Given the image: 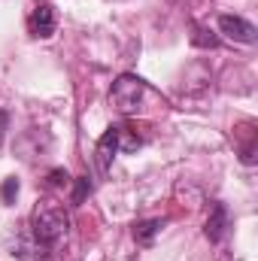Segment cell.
<instances>
[{
    "label": "cell",
    "instance_id": "obj_1",
    "mask_svg": "<svg viewBox=\"0 0 258 261\" xmlns=\"http://www.w3.org/2000/svg\"><path fill=\"white\" fill-rule=\"evenodd\" d=\"M67 228H70V216L61 203L55 200H43L34 206L31 213V234L37 240L40 249H52L55 243H61L67 237Z\"/></svg>",
    "mask_w": 258,
    "mask_h": 261
},
{
    "label": "cell",
    "instance_id": "obj_2",
    "mask_svg": "<svg viewBox=\"0 0 258 261\" xmlns=\"http://www.w3.org/2000/svg\"><path fill=\"white\" fill-rule=\"evenodd\" d=\"M143 97H146V82H143L140 76H134V73H122V76L113 82V88H110V103H113L122 116H134V113L140 110Z\"/></svg>",
    "mask_w": 258,
    "mask_h": 261
},
{
    "label": "cell",
    "instance_id": "obj_3",
    "mask_svg": "<svg viewBox=\"0 0 258 261\" xmlns=\"http://www.w3.org/2000/svg\"><path fill=\"white\" fill-rule=\"evenodd\" d=\"M219 31H222L228 40L243 43V46H252V43L258 40L255 24L246 21V18H240V15H219Z\"/></svg>",
    "mask_w": 258,
    "mask_h": 261
},
{
    "label": "cell",
    "instance_id": "obj_4",
    "mask_svg": "<svg viewBox=\"0 0 258 261\" xmlns=\"http://www.w3.org/2000/svg\"><path fill=\"white\" fill-rule=\"evenodd\" d=\"M55 24H58L55 6H52L49 0H40V3L34 6V12H31V34L40 37V40H49V37L55 34Z\"/></svg>",
    "mask_w": 258,
    "mask_h": 261
},
{
    "label": "cell",
    "instance_id": "obj_5",
    "mask_svg": "<svg viewBox=\"0 0 258 261\" xmlns=\"http://www.w3.org/2000/svg\"><path fill=\"white\" fill-rule=\"evenodd\" d=\"M116 130H119V125L107 128V134H104V137L97 140V146H94V161H97V170H100V173H107V170H110V164H113V155L119 152Z\"/></svg>",
    "mask_w": 258,
    "mask_h": 261
},
{
    "label": "cell",
    "instance_id": "obj_6",
    "mask_svg": "<svg viewBox=\"0 0 258 261\" xmlns=\"http://www.w3.org/2000/svg\"><path fill=\"white\" fill-rule=\"evenodd\" d=\"M225 231H228V210H225V203H216L210 219H207V237L213 243H219L225 237Z\"/></svg>",
    "mask_w": 258,
    "mask_h": 261
},
{
    "label": "cell",
    "instance_id": "obj_7",
    "mask_svg": "<svg viewBox=\"0 0 258 261\" xmlns=\"http://www.w3.org/2000/svg\"><path fill=\"white\" fill-rule=\"evenodd\" d=\"M161 228H164L161 219H146V222H137V225H134V237H137V243L146 246V243H152V237H155Z\"/></svg>",
    "mask_w": 258,
    "mask_h": 261
},
{
    "label": "cell",
    "instance_id": "obj_8",
    "mask_svg": "<svg viewBox=\"0 0 258 261\" xmlns=\"http://www.w3.org/2000/svg\"><path fill=\"white\" fill-rule=\"evenodd\" d=\"M116 143H119V152H137L140 149V137L125 125H119V130H116Z\"/></svg>",
    "mask_w": 258,
    "mask_h": 261
},
{
    "label": "cell",
    "instance_id": "obj_9",
    "mask_svg": "<svg viewBox=\"0 0 258 261\" xmlns=\"http://www.w3.org/2000/svg\"><path fill=\"white\" fill-rule=\"evenodd\" d=\"M192 43L194 46H200V49H216L219 46V37L213 34V31H207V28H194V34H192Z\"/></svg>",
    "mask_w": 258,
    "mask_h": 261
},
{
    "label": "cell",
    "instance_id": "obj_10",
    "mask_svg": "<svg viewBox=\"0 0 258 261\" xmlns=\"http://www.w3.org/2000/svg\"><path fill=\"white\" fill-rule=\"evenodd\" d=\"M91 192V182H88V176H79V182H76V192H73V203L79 206L82 200H85V195Z\"/></svg>",
    "mask_w": 258,
    "mask_h": 261
},
{
    "label": "cell",
    "instance_id": "obj_11",
    "mask_svg": "<svg viewBox=\"0 0 258 261\" xmlns=\"http://www.w3.org/2000/svg\"><path fill=\"white\" fill-rule=\"evenodd\" d=\"M0 195H3V200H6V203H12V197L18 195V179H6Z\"/></svg>",
    "mask_w": 258,
    "mask_h": 261
},
{
    "label": "cell",
    "instance_id": "obj_12",
    "mask_svg": "<svg viewBox=\"0 0 258 261\" xmlns=\"http://www.w3.org/2000/svg\"><path fill=\"white\" fill-rule=\"evenodd\" d=\"M49 182H52V186H67L70 179H67L64 170H52V173H49Z\"/></svg>",
    "mask_w": 258,
    "mask_h": 261
},
{
    "label": "cell",
    "instance_id": "obj_13",
    "mask_svg": "<svg viewBox=\"0 0 258 261\" xmlns=\"http://www.w3.org/2000/svg\"><path fill=\"white\" fill-rule=\"evenodd\" d=\"M3 125H6V116L0 113V137H3Z\"/></svg>",
    "mask_w": 258,
    "mask_h": 261
}]
</instances>
